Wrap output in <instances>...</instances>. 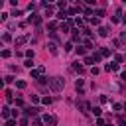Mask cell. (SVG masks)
<instances>
[{"label":"cell","mask_w":126,"mask_h":126,"mask_svg":"<svg viewBox=\"0 0 126 126\" xmlns=\"http://www.w3.org/2000/svg\"><path fill=\"white\" fill-rule=\"evenodd\" d=\"M63 87H65V79H61V77H51V79H49V89H51L53 93L63 91Z\"/></svg>","instance_id":"1"},{"label":"cell","mask_w":126,"mask_h":126,"mask_svg":"<svg viewBox=\"0 0 126 126\" xmlns=\"http://www.w3.org/2000/svg\"><path fill=\"white\" fill-rule=\"evenodd\" d=\"M41 120H43V124H47V126H55V124H57V118H55L53 114H43Z\"/></svg>","instance_id":"2"},{"label":"cell","mask_w":126,"mask_h":126,"mask_svg":"<svg viewBox=\"0 0 126 126\" xmlns=\"http://www.w3.org/2000/svg\"><path fill=\"white\" fill-rule=\"evenodd\" d=\"M28 22H30V24H35V26H39V24H41V18L33 14V16H30V18H28Z\"/></svg>","instance_id":"3"},{"label":"cell","mask_w":126,"mask_h":126,"mask_svg":"<svg viewBox=\"0 0 126 126\" xmlns=\"http://www.w3.org/2000/svg\"><path fill=\"white\" fill-rule=\"evenodd\" d=\"M83 87H85V83H83V79H77V81H75V89L79 91V94H83Z\"/></svg>","instance_id":"4"},{"label":"cell","mask_w":126,"mask_h":126,"mask_svg":"<svg viewBox=\"0 0 126 126\" xmlns=\"http://www.w3.org/2000/svg\"><path fill=\"white\" fill-rule=\"evenodd\" d=\"M37 110H39V108H37V106H28V108H26V110H24V112H26V116H33V114H35V112H37Z\"/></svg>","instance_id":"5"},{"label":"cell","mask_w":126,"mask_h":126,"mask_svg":"<svg viewBox=\"0 0 126 126\" xmlns=\"http://www.w3.org/2000/svg\"><path fill=\"white\" fill-rule=\"evenodd\" d=\"M69 30H71V20H67V22L61 24V32H63V33H67Z\"/></svg>","instance_id":"6"},{"label":"cell","mask_w":126,"mask_h":126,"mask_svg":"<svg viewBox=\"0 0 126 126\" xmlns=\"http://www.w3.org/2000/svg\"><path fill=\"white\" fill-rule=\"evenodd\" d=\"M77 106H79V108H83V112H89V108H91L85 100H77Z\"/></svg>","instance_id":"7"},{"label":"cell","mask_w":126,"mask_h":126,"mask_svg":"<svg viewBox=\"0 0 126 126\" xmlns=\"http://www.w3.org/2000/svg\"><path fill=\"white\" fill-rule=\"evenodd\" d=\"M118 67H120L118 63H108V65H104L106 71H118Z\"/></svg>","instance_id":"8"},{"label":"cell","mask_w":126,"mask_h":126,"mask_svg":"<svg viewBox=\"0 0 126 126\" xmlns=\"http://www.w3.org/2000/svg\"><path fill=\"white\" fill-rule=\"evenodd\" d=\"M73 69H75L77 73H85V65H83V63H79V61L73 65Z\"/></svg>","instance_id":"9"},{"label":"cell","mask_w":126,"mask_h":126,"mask_svg":"<svg viewBox=\"0 0 126 126\" xmlns=\"http://www.w3.org/2000/svg\"><path fill=\"white\" fill-rule=\"evenodd\" d=\"M47 47H49V53H51V55H57V43H55V41H53V43H49Z\"/></svg>","instance_id":"10"},{"label":"cell","mask_w":126,"mask_h":126,"mask_svg":"<svg viewBox=\"0 0 126 126\" xmlns=\"http://www.w3.org/2000/svg\"><path fill=\"white\" fill-rule=\"evenodd\" d=\"M2 116H4V118H8V120H10V116H12V110H10V108H8V106H4V108H2Z\"/></svg>","instance_id":"11"},{"label":"cell","mask_w":126,"mask_h":126,"mask_svg":"<svg viewBox=\"0 0 126 126\" xmlns=\"http://www.w3.org/2000/svg\"><path fill=\"white\" fill-rule=\"evenodd\" d=\"M98 35H102V37H106V35H108V28H104V26H100V28H98Z\"/></svg>","instance_id":"12"},{"label":"cell","mask_w":126,"mask_h":126,"mask_svg":"<svg viewBox=\"0 0 126 126\" xmlns=\"http://www.w3.org/2000/svg\"><path fill=\"white\" fill-rule=\"evenodd\" d=\"M47 28H49L51 32H55V30H57V22H55V20H51V22L47 24Z\"/></svg>","instance_id":"13"},{"label":"cell","mask_w":126,"mask_h":126,"mask_svg":"<svg viewBox=\"0 0 126 126\" xmlns=\"http://www.w3.org/2000/svg\"><path fill=\"white\" fill-rule=\"evenodd\" d=\"M26 41H28V37H26V35H20V37L16 39V45H22V43H26Z\"/></svg>","instance_id":"14"},{"label":"cell","mask_w":126,"mask_h":126,"mask_svg":"<svg viewBox=\"0 0 126 126\" xmlns=\"http://www.w3.org/2000/svg\"><path fill=\"white\" fill-rule=\"evenodd\" d=\"M77 41H81V33L79 32H73V43H77Z\"/></svg>","instance_id":"15"},{"label":"cell","mask_w":126,"mask_h":126,"mask_svg":"<svg viewBox=\"0 0 126 126\" xmlns=\"http://www.w3.org/2000/svg\"><path fill=\"white\" fill-rule=\"evenodd\" d=\"M100 55H102V57H108V55H110V49H108V47H102V49H100Z\"/></svg>","instance_id":"16"},{"label":"cell","mask_w":126,"mask_h":126,"mask_svg":"<svg viewBox=\"0 0 126 126\" xmlns=\"http://www.w3.org/2000/svg\"><path fill=\"white\" fill-rule=\"evenodd\" d=\"M67 16H69V14H67V12H65V10H61V12H59V14H57V18H59V20H65V18H67Z\"/></svg>","instance_id":"17"},{"label":"cell","mask_w":126,"mask_h":126,"mask_svg":"<svg viewBox=\"0 0 126 126\" xmlns=\"http://www.w3.org/2000/svg\"><path fill=\"white\" fill-rule=\"evenodd\" d=\"M93 59H94V63H98V61L102 59V55H100V51H96V53L93 55Z\"/></svg>","instance_id":"18"},{"label":"cell","mask_w":126,"mask_h":126,"mask_svg":"<svg viewBox=\"0 0 126 126\" xmlns=\"http://www.w3.org/2000/svg\"><path fill=\"white\" fill-rule=\"evenodd\" d=\"M57 6H59L61 10H65V8H67V2H65V0H59V2H57Z\"/></svg>","instance_id":"19"},{"label":"cell","mask_w":126,"mask_h":126,"mask_svg":"<svg viewBox=\"0 0 126 126\" xmlns=\"http://www.w3.org/2000/svg\"><path fill=\"white\" fill-rule=\"evenodd\" d=\"M85 51H87V47H85V45H83V47H81V45L77 47V53H79V55H85Z\"/></svg>","instance_id":"20"},{"label":"cell","mask_w":126,"mask_h":126,"mask_svg":"<svg viewBox=\"0 0 126 126\" xmlns=\"http://www.w3.org/2000/svg\"><path fill=\"white\" fill-rule=\"evenodd\" d=\"M10 55H12V51H10V49H2V57H4V59H6V57H10Z\"/></svg>","instance_id":"21"},{"label":"cell","mask_w":126,"mask_h":126,"mask_svg":"<svg viewBox=\"0 0 126 126\" xmlns=\"http://www.w3.org/2000/svg\"><path fill=\"white\" fill-rule=\"evenodd\" d=\"M83 63H85V65H93V63H94V59H93V57H85V61H83Z\"/></svg>","instance_id":"22"},{"label":"cell","mask_w":126,"mask_h":126,"mask_svg":"<svg viewBox=\"0 0 126 126\" xmlns=\"http://www.w3.org/2000/svg\"><path fill=\"white\" fill-rule=\"evenodd\" d=\"M16 87L18 89H26V81H16Z\"/></svg>","instance_id":"23"},{"label":"cell","mask_w":126,"mask_h":126,"mask_svg":"<svg viewBox=\"0 0 126 126\" xmlns=\"http://www.w3.org/2000/svg\"><path fill=\"white\" fill-rule=\"evenodd\" d=\"M83 12H85V14H87V16H93V8H91V6H87V8H85V10H83Z\"/></svg>","instance_id":"24"},{"label":"cell","mask_w":126,"mask_h":126,"mask_svg":"<svg viewBox=\"0 0 126 126\" xmlns=\"http://www.w3.org/2000/svg\"><path fill=\"white\" fill-rule=\"evenodd\" d=\"M4 94H6V98H8V102H12V100H14V98H12V91H6Z\"/></svg>","instance_id":"25"},{"label":"cell","mask_w":126,"mask_h":126,"mask_svg":"<svg viewBox=\"0 0 126 126\" xmlns=\"http://www.w3.org/2000/svg\"><path fill=\"white\" fill-rule=\"evenodd\" d=\"M24 65H26V67H30V69L33 67V63H32V59H26V61H24Z\"/></svg>","instance_id":"26"},{"label":"cell","mask_w":126,"mask_h":126,"mask_svg":"<svg viewBox=\"0 0 126 126\" xmlns=\"http://www.w3.org/2000/svg\"><path fill=\"white\" fill-rule=\"evenodd\" d=\"M91 110L94 112V116H100V108H98V106H94V108H91Z\"/></svg>","instance_id":"27"},{"label":"cell","mask_w":126,"mask_h":126,"mask_svg":"<svg viewBox=\"0 0 126 126\" xmlns=\"http://www.w3.org/2000/svg\"><path fill=\"white\" fill-rule=\"evenodd\" d=\"M91 24H93V26H98V18L93 16V18H91Z\"/></svg>","instance_id":"28"},{"label":"cell","mask_w":126,"mask_h":126,"mask_svg":"<svg viewBox=\"0 0 126 126\" xmlns=\"http://www.w3.org/2000/svg\"><path fill=\"white\" fill-rule=\"evenodd\" d=\"M71 49H73V43H71V41H69V43H65V51H71Z\"/></svg>","instance_id":"29"},{"label":"cell","mask_w":126,"mask_h":126,"mask_svg":"<svg viewBox=\"0 0 126 126\" xmlns=\"http://www.w3.org/2000/svg\"><path fill=\"white\" fill-rule=\"evenodd\" d=\"M26 55H28V59H33V51H32V49H28V51H26Z\"/></svg>","instance_id":"30"},{"label":"cell","mask_w":126,"mask_h":126,"mask_svg":"<svg viewBox=\"0 0 126 126\" xmlns=\"http://www.w3.org/2000/svg\"><path fill=\"white\" fill-rule=\"evenodd\" d=\"M41 102H43V104H51V98H49V96H45V98H41Z\"/></svg>","instance_id":"31"},{"label":"cell","mask_w":126,"mask_h":126,"mask_svg":"<svg viewBox=\"0 0 126 126\" xmlns=\"http://www.w3.org/2000/svg\"><path fill=\"white\" fill-rule=\"evenodd\" d=\"M6 126H16V120H14V118H10V120L6 122Z\"/></svg>","instance_id":"32"},{"label":"cell","mask_w":126,"mask_h":126,"mask_svg":"<svg viewBox=\"0 0 126 126\" xmlns=\"http://www.w3.org/2000/svg\"><path fill=\"white\" fill-rule=\"evenodd\" d=\"M2 39H4V41H10L12 37H10V33H4V35H2Z\"/></svg>","instance_id":"33"},{"label":"cell","mask_w":126,"mask_h":126,"mask_svg":"<svg viewBox=\"0 0 126 126\" xmlns=\"http://www.w3.org/2000/svg\"><path fill=\"white\" fill-rule=\"evenodd\" d=\"M32 102H39V96L37 94H32Z\"/></svg>","instance_id":"34"},{"label":"cell","mask_w":126,"mask_h":126,"mask_svg":"<svg viewBox=\"0 0 126 126\" xmlns=\"http://www.w3.org/2000/svg\"><path fill=\"white\" fill-rule=\"evenodd\" d=\"M20 126H28V118H22L20 120Z\"/></svg>","instance_id":"35"},{"label":"cell","mask_w":126,"mask_h":126,"mask_svg":"<svg viewBox=\"0 0 126 126\" xmlns=\"http://www.w3.org/2000/svg\"><path fill=\"white\" fill-rule=\"evenodd\" d=\"M96 126H104V120L102 118H96Z\"/></svg>","instance_id":"36"},{"label":"cell","mask_w":126,"mask_h":126,"mask_svg":"<svg viewBox=\"0 0 126 126\" xmlns=\"http://www.w3.org/2000/svg\"><path fill=\"white\" fill-rule=\"evenodd\" d=\"M118 124H120V126H126V120H120V118H118Z\"/></svg>","instance_id":"37"},{"label":"cell","mask_w":126,"mask_h":126,"mask_svg":"<svg viewBox=\"0 0 126 126\" xmlns=\"http://www.w3.org/2000/svg\"><path fill=\"white\" fill-rule=\"evenodd\" d=\"M124 108H126V102H124Z\"/></svg>","instance_id":"38"}]
</instances>
